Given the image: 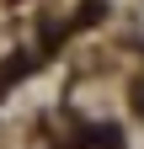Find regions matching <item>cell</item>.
<instances>
[{
    "label": "cell",
    "mask_w": 144,
    "mask_h": 149,
    "mask_svg": "<svg viewBox=\"0 0 144 149\" xmlns=\"http://www.w3.org/2000/svg\"><path fill=\"white\" fill-rule=\"evenodd\" d=\"M80 144H85V149H123V133L107 123V128H85V133H80Z\"/></svg>",
    "instance_id": "cell-1"
},
{
    "label": "cell",
    "mask_w": 144,
    "mask_h": 149,
    "mask_svg": "<svg viewBox=\"0 0 144 149\" xmlns=\"http://www.w3.org/2000/svg\"><path fill=\"white\" fill-rule=\"evenodd\" d=\"M27 69H32V59H27V53H16V59H11L6 69H0V85H11L16 74H27Z\"/></svg>",
    "instance_id": "cell-2"
},
{
    "label": "cell",
    "mask_w": 144,
    "mask_h": 149,
    "mask_svg": "<svg viewBox=\"0 0 144 149\" xmlns=\"http://www.w3.org/2000/svg\"><path fill=\"white\" fill-rule=\"evenodd\" d=\"M101 11H107V0H85V11H80V22H96Z\"/></svg>",
    "instance_id": "cell-3"
},
{
    "label": "cell",
    "mask_w": 144,
    "mask_h": 149,
    "mask_svg": "<svg viewBox=\"0 0 144 149\" xmlns=\"http://www.w3.org/2000/svg\"><path fill=\"white\" fill-rule=\"evenodd\" d=\"M134 112H139V117H144V85L134 91Z\"/></svg>",
    "instance_id": "cell-4"
}]
</instances>
